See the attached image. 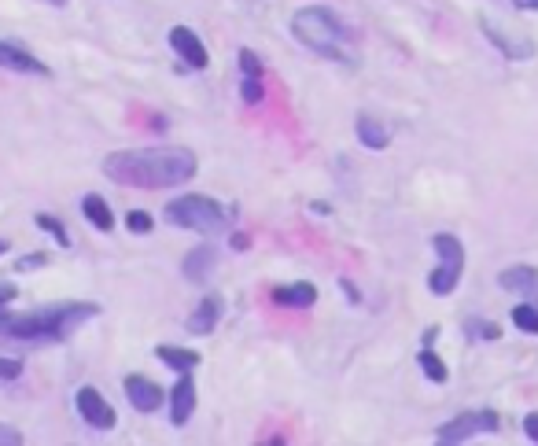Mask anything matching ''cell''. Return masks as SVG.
Wrapping results in <instances>:
<instances>
[{
  "instance_id": "7402d4cb",
  "label": "cell",
  "mask_w": 538,
  "mask_h": 446,
  "mask_svg": "<svg viewBox=\"0 0 538 446\" xmlns=\"http://www.w3.org/2000/svg\"><path fill=\"white\" fill-rule=\"evenodd\" d=\"M513 325L520 329V332H531V336H538V307H531V303H520V307H513Z\"/></svg>"
},
{
  "instance_id": "5b68a950",
  "label": "cell",
  "mask_w": 538,
  "mask_h": 446,
  "mask_svg": "<svg viewBox=\"0 0 538 446\" xmlns=\"http://www.w3.org/2000/svg\"><path fill=\"white\" fill-rule=\"evenodd\" d=\"M432 248L439 251V266L432 269L428 288H432V295H439V299H443V295H450L457 288V280L464 273V248H461V240L453 233H435Z\"/></svg>"
},
{
  "instance_id": "e0dca14e",
  "label": "cell",
  "mask_w": 538,
  "mask_h": 446,
  "mask_svg": "<svg viewBox=\"0 0 538 446\" xmlns=\"http://www.w3.org/2000/svg\"><path fill=\"white\" fill-rule=\"evenodd\" d=\"M354 133H358V144H365L369 152H384L387 147V126L380 122V118H373V115H358V122H354Z\"/></svg>"
},
{
  "instance_id": "f546056e",
  "label": "cell",
  "mask_w": 538,
  "mask_h": 446,
  "mask_svg": "<svg viewBox=\"0 0 538 446\" xmlns=\"http://www.w3.org/2000/svg\"><path fill=\"white\" fill-rule=\"evenodd\" d=\"M523 435H527L531 442H538V413H527V417H523Z\"/></svg>"
},
{
  "instance_id": "cb8c5ba5",
  "label": "cell",
  "mask_w": 538,
  "mask_h": 446,
  "mask_svg": "<svg viewBox=\"0 0 538 446\" xmlns=\"http://www.w3.org/2000/svg\"><path fill=\"white\" fill-rule=\"evenodd\" d=\"M152 226H155V221H152V214H144V210H129V214H125V229H129V233L144 237V233H152Z\"/></svg>"
},
{
  "instance_id": "4dcf8cb0",
  "label": "cell",
  "mask_w": 538,
  "mask_h": 446,
  "mask_svg": "<svg viewBox=\"0 0 538 446\" xmlns=\"http://www.w3.org/2000/svg\"><path fill=\"white\" fill-rule=\"evenodd\" d=\"M340 288H344V291H347V299H351V303H362V291H358V288H354V284H351V280H347V277H344V280H340Z\"/></svg>"
},
{
  "instance_id": "83f0119b",
  "label": "cell",
  "mask_w": 538,
  "mask_h": 446,
  "mask_svg": "<svg viewBox=\"0 0 538 446\" xmlns=\"http://www.w3.org/2000/svg\"><path fill=\"white\" fill-rule=\"evenodd\" d=\"M45 262H48V255H45V251H34V255H23V258L15 262V269H19V273H30V269H41Z\"/></svg>"
},
{
  "instance_id": "5bb4252c",
  "label": "cell",
  "mask_w": 538,
  "mask_h": 446,
  "mask_svg": "<svg viewBox=\"0 0 538 446\" xmlns=\"http://www.w3.org/2000/svg\"><path fill=\"white\" fill-rule=\"evenodd\" d=\"M274 303L277 307H292V310H310L317 303V288L310 280H295V284H277L274 291Z\"/></svg>"
},
{
  "instance_id": "7a4b0ae2",
  "label": "cell",
  "mask_w": 538,
  "mask_h": 446,
  "mask_svg": "<svg viewBox=\"0 0 538 446\" xmlns=\"http://www.w3.org/2000/svg\"><path fill=\"white\" fill-rule=\"evenodd\" d=\"M96 314H100L96 303H55V307L26 310V314L0 310V343H19V347L63 343Z\"/></svg>"
},
{
  "instance_id": "2e32d148",
  "label": "cell",
  "mask_w": 538,
  "mask_h": 446,
  "mask_svg": "<svg viewBox=\"0 0 538 446\" xmlns=\"http://www.w3.org/2000/svg\"><path fill=\"white\" fill-rule=\"evenodd\" d=\"M498 284L505 291H520V295H534L538 291V269L534 266H509L498 273Z\"/></svg>"
},
{
  "instance_id": "6da1fadb",
  "label": "cell",
  "mask_w": 538,
  "mask_h": 446,
  "mask_svg": "<svg viewBox=\"0 0 538 446\" xmlns=\"http://www.w3.org/2000/svg\"><path fill=\"white\" fill-rule=\"evenodd\" d=\"M199 159L188 147H125L104 156V177L125 188H177L192 181Z\"/></svg>"
},
{
  "instance_id": "ac0fdd59",
  "label": "cell",
  "mask_w": 538,
  "mask_h": 446,
  "mask_svg": "<svg viewBox=\"0 0 538 446\" xmlns=\"http://www.w3.org/2000/svg\"><path fill=\"white\" fill-rule=\"evenodd\" d=\"M82 214H85L89 226H96L100 233H111V229H115V214H111L107 199H104V196H96V192L82 196Z\"/></svg>"
},
{
  "instance_id": "d6a6232c",
  "label": "cell",
  "mask_w": 538,
  "mask_h": 446,
  "mask_svg": "<svg viewBox=\"0 0 538 446\" xmlns=\"http://www.w3.org/2000/svg\"><path fill=\"white\" fill-rule=\"evenodd\" d=\"M516 8H527V12H538V0H513Z\"/></svg>"
},
{
  "instance_id": "9a60e30c",
  "label": "cell",
  "mask_w": 538,
  "mask_h": 446,
  "mask_svg": "<svg viewBox=\"0 0 538 446\" xmlns=\"http://www.w3.org/2000/svg\"><path fill=\"white\" fill-rule=\"evenodd\" d=\"M192 413H195V384H192V373H181L170 395V421L181 428L192 421Z\"/></svg>"
},
{
  "instance_id": "8fae6325",
  "label": "cell",
  "mask_w": 538,
  "mask_h": 446,
  "mask_svg": "<svg viewBox=\"0 0 538 446\" xmlns=\"http://www.w3.org/2000/svg\"><path fill=\"white\" fill-rule=\"evenodd\" d=\"M214 269H218V248H214V244L192 248V251L184 255V262H181V273H184L192 284H207Z\"/></svg>"
},
{
  "instance_id": "8992f818",
  "label": "cell",
  "mask_w": 538,
  "mask_h": 446,
  "mask_svg": "<svg viewBox=\"0 0 538 446\" xmlns=\"http://www.w3.org/2000/svg\"><path fill=\"white\" fill-rule=\"evenodd\" d=\"M502 428V417L494 410H464L457 413L453 421H446L439 431H435V442L439 446H457L473 435H483V431H498Z\"/></svg>"
},
{
  "instance_id": "f1b7e54d",
  "label": "cell",
  "mask_w": 538,
  "mask_h": 446,
  "mask_svg": "<svg viewBox=\"0 0 538 446\" xmlns=\"http://www.w3.org/2000/svg\"><path fill=\"white\" fill-rule=\"evenodd\" d=\"M19 442H26L19 428H12V424H0V446H19Z\"/></svg>"
},
{
  "instance_id": "ba28073f",
  "label": "cell",
  "mask_w": 538,
  "mask_h": 446,
  "mask_svg": "<svg viewBox=\"0 0 538 446\" xmlns=\"http://www.w3.org/2000/svg\"><path fill=\"white\" fill-rule=\"evenodd\" d=\"M170 48H174L192 70H207V63H211L207 45L199 41V34L188 30V26H174V30H170Z\"/></svg>"
},
{
  "instance_id": "277c9868",
  "label": "cell",
  "mask_w": 538,
  "mask_h": 446,
  "mask_svg": "<svg viewBox=\"0 0 538 446\" xmlns=\"http://www.w3.org/2000/svg\"><path fill=\"white\" fill-rule=\"evenodd\" d=\"M163 218L170 221V226H177V229L214 237V233H225V229H229L233 210H229V207H222V203H218V199H211V196L188 192V196L170 199V203H166V210H163Z\"/></svg>"
},
{
  "instance_id": "603a6c76",
  "label": "cell",
  "mask_w": 538,
  "mask_h": 446,
  "mask_svg": "<svg viewBox=\"0 0 538 446\" xmlns=\"http://www.w3.org/2000/svg\"><path fill=\"white\" fill-rule=\"evenodd\" d=\"M464 336L468 340H498V325H491L487 318H468L464 321Z\"/></svg>"
},
{
  "instance_id": "ffe728a7",
  "label": "cell",
  "mask_w": 538,
  "mask_h": 446,
  "mask_svg": "<svg viewBox=\"0 0 538 446\" xmlns=\"http://www.w3.org/2000/svg\"><path fill=\"white\" fill-rule=\"evenodd\" d=\"M417 365L424 369V377H428L432 384H446V380H450V369H446V361H443V358H439L432 347H421V350H417Z\"/></svg>"
},
{
  "instance_id": "52a82bcc",
  "label": "cell",
  "mask_w": 538,
  "mask_h": 446,
  "mask_svg": "<svg viewBox=\"0 0 538 446\" xmlns=\"http://www.w3.org/2000/svg\"><path fill=\"white\" fill-rule=\"evenodd\" d=\"M75 406H78V413H82V421L89 424V428H96V431H111L115 424H118V413L111 410V402L96 391V388H78V395H75Z\"/></svg>"
},
{
  "instance_id": "1f68e13d",
  "label": "cell",
  "mask_w": 538,
  "mask_h": 446,
  "mask_svg": "<svg viewBox=\"0 0 538 446\" xmlns=\"http://www.w3.org/2000/svg\"><path fill=\"white\" fill-rule=\"evenodd\" d=\"M15 295H19V291H15L12 284H0V303H5V307H8L12 299H15Z\"/></svg>"
},
{
  "instance_id": "d6986e66",
  "label": "cell",
  "mask_w": 538,
  "mask_h": 446,
  "mask_svg": "<svg viewBox=\"0 0 538 446\" xmlns=\"http://www.w3.org/2000/svg\"><path fill=\"white\" fill-rule=\"evenodd\" d=\"M155 354H159V361H166L174 369V373H192V369L199 365L195 350H184V347H174V343H159Z\"/></svg>"
},
{
  "instance_id": "836d02e7",
  "label": "cell",
  "mask_w": 538,
  "mask_h": 446,
  "mask_svg": "<svg viewBox=\"0 0 538 446\" xmlns=\"http://www.w3.org/2000/svg\"><path fill=\"white\" fill-rule=\"evenodd\" d=\"M247 244H251V240H247L244 233H236V237H233V248H236V251H240V248H247Z\"/></svg>"
},
{
  "instance_id": "4fadbf2b",
  "label": "cell",
  "mask_w": 538,
  "mask_h": 446,
  "mask_svg": "<svg viewBox=\"0 0 538 446\" xmlns=\"http://www.w3.org/2000/svg\"><path fill=\"white\" fill-rule=\"evenodd\" d=\"M125 395L133 410H141V413H155L163 406V388L148 377H125Z\"/></svg>"
},
{
  "instance_id": "3957f363",
  "label": "cell",
  "mask_w": 538,
  "mask_h": 446,
  "mask_svg": "<svg viewBox=\"0 0 538 446\" xmlns=\"http://www.w3.org/2000/svg\"><path fill=\"white\" fill-rule=\"evenodd\" d=\"M292 34H295L299 45H306L310 52H317V56H324V59L351 63L347 48H351V41H354V30H351L340 15H335L332 8L314 5V8L295 12V15H292Z\"/></svg>"
},
{
  "instance_id": "7c38bea8",
  "label": "cell",
  "mask_w": 538,
  "mask_h": 446,
  "mask_svg": "<svg viewBox=\"0 0 538 446\" xmlns=\"http://www.w3.org/2000/svg\"><path fill=\"white\" fill-rule=\"evenodd\" d=\"M0 66L15 70V74H37V78H48V66L37 56H30L26 48L12 45V41H0Z\"/></svg>"
},
{
  "instance_id": "9c48e42d",
  "label": "cell",
  "mask_w": 538,
  "mask_h": 446,
  "mask_svg": "<svg viewBox=\"0 0 538 446\" xmlns=\"http://www.w3.org/2000/svg\"><path fill=\"white\" fill-rule=\"evenodd\" d=\"M222 310H225V303H222V295L207 291V295H204V299H199V303H195V310L188 314L184 329H188L192 336H211V332L218 329V321H222Z\"/></svg>"
},
{
  "instance_id": "30bf717a",
  "label": "cell",
  "mask_w": 538,
  "mask_h": 446,
  "mask_svg": "<svg viewBox=\"0 0 538 446\" xmlns=\"http://www.w3.org/2000/svg\"><path fill=\"white\" fill-rule=\"evenodd\" d=\"M480 30H483V37H487L505 59H531V56H534V41H527V37H513V34L498 30L487 15H480Z\"/></svg>"
},
{
  "instance_id": "e575fe53",
  "label": "cell",
  "mask_w": 538,
  "mask_h": 446,
  "mask_svg": "<svg viewBox=\"0 0 538 446\" xmlns=\"http://www.w3.org/2000/svg\"><path fill=\"white\" fill-rule=\"evenodd\" d=\"M435 336H439V329H428V332H424V347H432V343H435Z\"/></svg>"
},
{
  "instance_id": "44dd1931",
  "label": "cell",
  "mask_w": 538,
  "mask_h": 446,
  "mask_svg": "<svg viewBox=\"0 0 538 446\" xmlns=\"http://www.w3.org/2000/svg\"><path fill=\"white\" fill-rule=\"evenodd\" d=\"M34 221H37V229H45L59 248H71V233H66V226H63L59 218H52V214H37Z\"/></svg>"
},
{
  "instance_id": "d590c367",
  "label": "cell",
  "mask_w": 538,
  "mask_h": 446,
  "mask_svg": "<svg viewBox=\"0 0 538 446\" xmlns=\"http://www.w3.org/2000/svg\"><path fill=\"white\" fill-rule=\"evenodd\" d=\"M45 5H52V8H63V5H66V0H45Z\"/></svg>"
},
{
  "instance_id": "4316f807",
  "label": "cell",
  "mask_w": 538,
  "mask_h": 446,
  "mask_svg": "<svg viewBox=\"0 0 538 446\" xmlns=\"http://www.w3.org/2000/svg\"><path fill=\"white\" fill-rule=\"evenodd\" d=\"M23 377V358H5L0 354V380H19Z\"/></svg>"
},
{
  "instance_id": "484cf974",
  "label": "cell",
  "mask_w": 538,
  "mask_h": 446,
  "mask_svg": "<svg viewBox=\"0 0 538 446\" xmlns=\"http://www.w3.org/2000/svg\"><path fill=\"white\" fill-rule=\"evenodd\" d=\"M240 70L247 74V78H262V59H258V52L240 48Z\"/></svg>"
},
{
  "instance_id": "8d00e7d4",
  "label": "cell",
  "mask_w": 538,
  "mask_h": 446,
  "mask_svg": "<svg viewBox=\"0 0 538 446\" xmlns=\"http://www.w3.org/2000/svg\"><path fill=\"white\" fill-rule=\"evenodd\" d=\"M8 251V240H0V255H5Z\"/></svg>"
},
{
  "instance_id": "d4e9b609",
  "label": "cell",
  "mask_w": 538,
  "mask_h": 446,
  "mask_svg": "<svg viewBox=\"0 0 538 446\" xmlns=\"http://www.w3.org/2000/svg\"><path fill=\"white\" fill-rule=\"evenodd\" d=\"M240 96H244V104H262V96H265V89H262V78H240Z\"/></svg>"
}]
</instances>
